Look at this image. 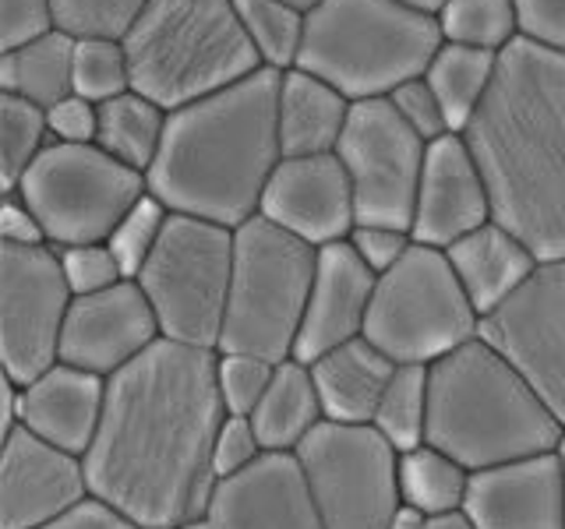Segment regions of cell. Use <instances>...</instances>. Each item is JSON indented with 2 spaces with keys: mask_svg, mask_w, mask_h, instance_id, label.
I'll list each match as a JSON object with an SVG mask.
<instances>
[{
  "mask_svg": "<svg viewBox=\"0 0 565 529\" xmlns=\"http://www.w3.org/2000/svg\"><path fill=\"white\" fill-rule=\"evenodd\" d=\"M216 357V349L159 339L106 378V410L85 452L88 494L141 529L205 519L220 484L212 445L226 417Z\"/></svg>",
  "mask_w": 565,
  "mask_h": 529,
  "instance_id": "obj_1",
  "label": "cell"
},
{
  "mask_svg": "<svg viewBox=\"0 0 565 529\" xmlns=\"http://www.w3.org/2000/svg\"><path fill=\"white\" fill-rule=\"evenodd\" d=\"M463 138L484 173L494 223L541 261L565 258V53L523 35L505 46Z\"/></svg>",
  "mask_w": 565,
  "mask_h": 529,
  "instance_id": "obj_2",
  "label": "cell"
},
{
  "mask_svg": "<svg viewBox=\"0 0 565 529\" xmlns=\"http://www.w3.org/2000/svg\"><path fill=\"white\" fill-rule=\"evenodd\" d=\"M279 82V71L258 67L223 93L173 110L163 149L146 173L149 194L177 216L226 229L255 219L265 184L282 159Z\"/></svg>",
  "mask_w": 565,
  "mask_h": 529,
  "instance_id": "obj_3",
  "label": "cell"
},
{
  "mask_svg": "<svg viewBox=\"0 0 565 529\" xmlns=\"http://www.w3.org/2000/svg\"><path fill=\"white\" fill-rule=\"evenodd\" d=\"M562 434L555 413L481 335L428 367V445L470 473L558 452Z\"/></svg>",
  "mask_w": 565,
  "mask_h": 529,
  "instance_id": "obj_4",
  "label": "cell"
},
{
  "mask_svg": "<svg viewBox=\"0 0 565 529\" xmlns=\"http://www.w3.org/2000/svg\"><path fill=\"white\" fill-rule=\"evenodd\" d=\"M124 50L131 61V88L170 114L262 67L234 0H149Z\"/></svg>",
  "mask_w": 565,
  "mask_h": 529,
  "instance_id": "obj_5",
  "label": "cell"
},
{
  "mask_svg": "<svg viewBox=\"0 0 565 529\" xmlns=\"http://www.w3.org/2000/svg\"><path fill=\"white\" fill-rule=\"evenodd\" d=\"M441 43L438 18L399 0H322L308 14L297 67L326 78L350 102L388 99L428 71Z\"/></svg>",
  "mask_w": 565,
  "mask_h": 529,
  "instance_id": "obj_6",
  "label": "cell"
},
{
  "mask_svg": "<svg viewBox=\"0 0 565 529\" xmlns=\"http://www.w3.org/2000/svg\"><path fill=\"white\" fill-rule=\"evenodd\" d=\"M318 272V247L282 234L269 219L234 229V279L220 335V353H255L262 360H294Z\"/></svg>",
  "mask_w": 565,
  "mask_h": 529,
  "instance_id": "obj_7",
  "label": "cell"
},
{
  "mask_svg": "<svg viewBox=\"0 0 565 529\" xmlns=\"http://www.w3.org/2000/svg\"><path fill=\"white\" fill-rule=\"evenodd\" d=\"M481 335V314L441 247L417 244L375 282L364 339L396 364L431 367Z\"/></svg>",
  "mask_w": 565,
  "mask_h": 529,
  "instance_id": "obj_8",
  "label": "cell"
},
{
  "mask_svg": "<svg viewBox=\"0 0 565 529\" xmlns=\"http://www.w3.org/2000/svg\"><path fill=\"white\" fill-rule=\"evenodd\" d=\"M230 279H234V229L170 212L163 240L156 244L135 282L149 296L163 339L216 349Z\"/></svg>",
  "mask_w": 565,
  "mask_h": 529,
  "instance_id": "obj_9",
  "label": "cell"
},
{
  "mask_svg": "<svg viewBox=\"0 0 565 529\" xmlns=\"http://www.w3.org/2000/svg\"><path fill=\"white\" fill-rule=\"evenodd\" d=\"M14 194L43 223L50 247H75L110 240L120 219L149 194V181L99 145L50 141Z\"/></svg>",
  "mask_w": 565,
  "mask_h": 529,
  "instance_id": "obj_10",
  "label": "cell"
},
{
  "mask_svg": "<svg viewBox=\"0 0 565 529\" xmlns=\"http://www.w3.org/2000/svg\"><path fill=\"white\" fill-rule=\"evenodd\" d=\"M326 529H388L399 498V452L371 423H318L297 449Z\"/></svg>",
  "mask_w": 565,
  "mask_h": 529,
  "instance_id": "obj_11",
  "label": "cell"
},
{
  "mask_svg": "<svg viewBox=\"0 0 565 529\" xmlns=\"http://www.w3.org/2000/svg\"><path fill=\"white\" fill-rule=\"evenodd\" d=\"M71 293L57 247L0 244V360L4 378L29 385L61 360Z\"/></svg>",
  "mask_w": 565,
  "mask_h": 529,
  "instance_id": "obj_12",
  "label": "cell"
},
{
  "mask_svg": "<svg viewBox=\"0 0 565 529\" xmlns=\"http://www.w3.org/2000/svg\"><path fill=\"white\" fill-rule=\"evenodd\" d=\"M335 155L350 173L358 223L411 229L428 141L406 128L393 102H353Z\"/></svg>",
  "mask_w": 565,
  "mask_h": 529,
  "instance_id": "obj_13",
  "label": "cell"
},
{
  "mask_svg": "<svg viewBox=\"0 0 565 529\" xmlns=\"http://www.w3.org/2000/svg\"><path fill=\"white\" fill-rule=\"evenodd\" d=\"M481 339L520 370L565 428V258L541 261L526 287L484 317Z\"/></svg>",
  "mask_w": 565,
  "mask_h": 529,
  "instance_id": "obj_14",
  "label": "cell"
},
{
  "mask_svg": "<svg viewBox=\"0 0 565 529\" xmlns=\"http://www.w3.org/2000/svg\"><path fill=\"white\" fill-rule=\"evenodd\" d=\"M258 216L318 251L350 240L358 226V198L343 159L335 152L282 155L265 184Z\"/></svg>",
  "mask_w": 565,
  "mask_h": 529,
  "instance_id": "obj_15",
  "label": "cell"
},
{
  "mask_svg": "<svg viewBox=\"0 0 565 529\" xmlns=\"http://www.w3.org/2000/svg\"><path fill=\"white\" fill-rule=\"evenodd\" d=\"M159 339L163 328L149 296L135 279H124L114 290L75 296L61 339V360L88 375L114 378Z\"/></svg>",
  "mask_w": 565,
  "mask_h": 529,
  "instance_id": "obj_16",
  "label": "cell"
},
{
  "mask_svg": "<svg viewBox=\"0 0 565 529\" xmlns=\"http://www.w3.org/2000/svg\"><path fill=\"white\" fill-rule=\"evenodd\" d=\"M88 498L85 458L50 445L29 428L4 434L0 452V529H40Z\"/></svg>",
  "mask_w": 565,
  "mask_h": 529,
  "instance_id": "obj_17",
  "label": "cell"
},
{
  "mask_svg": "<svg viewBox=\"0 0 565 529\" xmlns=\"http://www.w3.org/2000/svg\"><path fill=\"white\" fill-rule=\"evenodd\" d=\"M209 529H326L297 452H265L212 490Z\"/></svg>",
  "mask_w": 565,
  "mask_h": 529,
  "instance_id": "obj_18",
  "label": "cell"
},
{
  "mask_svg": "<svg viewBox=\"0 0 565 529\" xmlns=\"http://www.w3.org/2000/svg\"><path fill=\"white\" fill-rule=\"evenodd\" d=\"M491 219V194L467 138L446 134L431 141L428 155H424V173L411 223L414 240L446 251V247L463 240Z\"/></svg>",
  "mask_w": 565,
  "mask_h": 529,
  "instance_id": "obj_19",
  "label": "cell"
},
{
  "mask_svg": "<svg viewBox=\"0 0 565 529\" xmlns=\"http://www.w3.org/2000/svg\"><path fill=\"white\" fill-rule=\"evenodd\" d=\"M463 508L477 529H565V469L558 452L477 469Z\"/></svg>",
  "mask_w": 565,
  "mask_h": 529,
  "instance_id": "obj_20",
  "label": "cell"
},
{
  "mask_svg": "<svg viewBox=\"0 0 565 529\" xmlns=\"http://www.w3.org/2000/svg\"><path fill=\"white\" fill-rule=\"evenodd\" d=\"M375 282L379 276L358 258L350 240L322 247L318 251V272L305 311V325H300L297 335L294 360L311 364L335 346L361 339L367 325L371 296H375Z\"/></svg>",
  "mask_w": 565,
  "mask_h": 529,
  "instance_id": "obj_21",
  "label": "cell"
},
{
  "mask_svg": "<svg viewBox=\"0 0 565 529\" xmlns=\"http://www.w3.org/2000/svg\"><path fill=\"white\" fill-rule=\"evenodd\" d=\"M106 410V378L57 360L40 378L18 385V428L85 458Z\"/></svg>",
  "mask_w": 565,
  "mask_h": 529,
  "instance_id": "obj_22",
  "label": "cell"
},
{
  "mask_svg": "<svg viewBox=\"0 0 565 529\" xmlns=\"http://www.w3.org/2000/svg\"><path fill=\"white\" fill-rule=\"evenodd\" d=\"M446 258L459 282H463L467 296L473 300L481 322L491 311H499L512 293L523 290L526 279L541 264V258L512 229H505L494 219L467 234L463 240H456L452 247H446Z\"/></svg>",
  "mask_w": 565,
  "mask_h": 529,
  "instance_id": "obj_23",
  "label": "cell"
},
{
  "mask_svg": "<svg viewBox=\"0 0 565 529\" xmlns=\"http://www.w3.org/2000/svg\"><path fill=\"white\" fill-rule=\"evenodd\" d=\"M308 367L329 423H371L399 364L361 335L322 353Z\"/></svg>",
  "mask_w": 565,
  "mask_h": 529,
  "instance_id": "obj_24",
  "label": "cell"
},
{
  "mask_svg": "<svg viewBox=\"0 0 565 529\" xmlns=\"http://www.w3.org/2000/svg\"><path fill=\"white\" fill-rule=\"evenodd\" d=\"M350 99L305 67L282 71L279 82V149L282 155L335 152L350 120Z\"/></svg>",
  "mask_w": 565,
  "mask_h": 529,
  "instance_id": "obj_25",
  "label": "cell"
},
{
  "mask_svg": "<svg viewBox=\"0 0 565 529\" xmlns=\"http://www.w3.org/2000/svg\"><path fill=\"white\" fill-rule=\"evenodd\" d=\"M252 423L265 452H297L305 445L318 423H326L311 367L300 360L276 364L273 385L252 413Z\"/></svg>",
  "mask_w": 565,
  "mask_h": 529,
  "instance_id": "obj_26",
  "label": "cell"
},
{
  "mask_svg": "<svg viewBox=\"0 0 565 529\" xmlns=\"http://www.w3.org/2000/svg\"><path fill=\"white\" fill-rule=\"evenodd\" d=\"M0 93L29 99L43 110L71 96L75 93V40L50 29L14 50H0Z\"/></svg>",
  "mask_w": 565,
  "mask_h": 529,
  "instance_id": "obj_27",
  "label": "cell"
},
{
  "mask_svg": "<svg viewBox=\"0 0 565 529\" xmlns=\"http://www.w3.org/2000/svg\"><path fill=\"white\" fill-rule=\"evenodd\" d=\"M170 110L141 93H124L110 102H99V134L96 145L120 159L124 166L149 173L167 138Z\"/></svg>",
  "mask_w": 565,
  "mask_h": 529,
  "instance_id": "obj_28",
  "label": "cell"
},
{
  "mask_svg": "<svg viewBox=\"0 0 565 529\" xmlns=\"http://www.w3.org/2000/svg\"><path fill=\"white\" fill-rule=\"evenodd\" d=\"M494 71H499V53L488 50L441 43V50L435 53L424 78L435 88L441 110L449 117L452 134H463L473 114L481 110V102L494 82Z\"/></svg>",
  "mask_w": 565,
  "mask_h": 529,
  "instance_id": "obj_29",
  "label": "cell"
},
{
  "mask_svg": "<svg viewBox=\"0 0 565 529\" xmlns=\"http://www.w3.org/2000/svg\"><path fill=\"white\" fill-rule=\"evenodd\" d=\"M470 469L459 466L452 455L435 445H417L411 452H399V498L403 505L420 508L424 516L452 511L467 505Z\"/></svg>",
  "mask_w": 565,
  "mask_h": 529,
  "instance_id": "obj_30",
  "label": "cell"
},
{
  "mask_svg": "<svg viewBox=\"0 0 565 529\" xmlns=\"http://www.w3.org/2000/svg\"><path fill=\"white\" fill-rule=\"evenodd\" d=\"M371 428H375L396 452L428 445V367L424 364L396 367L393 381H388V388L382 392Z\"/></svg>",
  "mask_w": 565,
  "mask_h": 529,
  "instance_id": "obj_31",
  "label": "cell"
},
{
  "mask_svg": "<svg viewBox=\"0 0 565 529\" xmlns=\"http://www.w3.org/2000/svg\"><path fill=\"white\" fill-rule=\"evenodd\" d=\"M438 29L446 43L502 53L520 40L516 0H446Z\"/></svg>",
  "mask_w": 565,
  "mask_h": 529,
  "instance_id": "obj_32",
  "label": "cell"
},
{
  "mask_svg": "<svg viewBox=\"0 0 565 529\" xmlns=\"http://www.w3.org/2000/svg\"><path fill=\"white\" fill-rule=\"evenodd\" d=\"M234 8L241 14L247 40L258 50L262 67H273L279 75L297 67L300 46H305L308 14L282 4V0H234Z\"/></svg>",
  "mask_w": 565,
  "mask_h": 529,
  "instance_id": "obj_33",
  "label": "cell"
},
{
  "mask_svg": "<svg viewBox=\"0 0 565 529\" xmlns=\"http://www.w3.org/2000/svg\"><path fill=\"white\" fill-rule=\"evenodd\" d=\"M46 110L29 99L0 93V184L4 194H14L29 166L50 145Z\"/></svg>",
  "mask_w": 565,
  "mask_h": 529,
  "instance_id": "obj_34",
  "label": "cell"
},
{
  "mask_svg": "<svg viewBox=\"0 0 565 529\" xmlns=\"http://www.w3.org/2000/svg\"><path fill=\"white\" fill-rule=\"evenodd\" d=\"M146 8L149 0H53V29L75 43H124Z\"/></svg>",
  "mask_w": 565,
  "mask_h": 529,
  "instance_id": "obj_35",
  "label": "cell"
},
{
  "mask_svg": "<svg viewBox=\"0 0 565 529\" xmlns=\"http://www.w3.org/2000/svg\"><path fill=\"white\" fill-rule=\"evenodd\" d=\"M124 93H131V61L124 43H75V96L99 106Z\"/></svg>",
  "mask_w": 565,
  "mask_h": 529,
  "instance_id": "obj_36",
  "label": "cell"
},
{
  "mask_svg": "<svg viewBox=\"0 0 565 529\" xmlns=\"http://www.w3.org/2000/svg\"><path fill=\"white\" fill-rule=\"evenodd\" d=\"M167 223H170V208L159 202L156 194H146V198H141L128 216L120 219V226L114 229V237L106 244H110L124 279H138V272L146 269V261L152 258L156 244L163 240Z\"/></svg>",
  "mask_w": 565,
  "mask_h": 529,
  "instance_id": "obj_37",
  "label": "cell"
},
{
  "mask_svg": "<svg viewBox=\"0 0 565 529\" xmlns=\"http://www.w3.org/2000/svg\"><path fill=\"white\" fill-rule=\"evenodd\" d=\"M273 375H276V364L255 357V353H220L216 381H220L223 410L230 417H252L258 410L262 396L269 392Z\"/></svg>",
  "mask_w": 565,
  "mask_h": 529,
  "instance_id": "obj_38",
  "label": "cell"
},
{
  "mask_svg": "<svg viewBox=\"0 0 565 529\" xmlns=\"http://www.w3.org/2000/svg\"><path fill=\"white\" fill-rule=\"evenodd\" d=\"M64 279L75 296H93L103 290H114L124 282L120 264L110 251V244H75V247H57Z\"/></svg>",
  "mask_w": 565,
  "mask_h": 529,
  "instance_id": "obj_39",
  "label": "cell"
},
{
  "mask_svg": "<svg viewBox=\"0 0 565 529\" xmlns=\"http://www.w3.org/2000/svg\"><path fill=\"white\" fill-rule=\"evenodd\" d=\"M388 102L396 106V114L403 117V123L411 128L414 134H420L424 141H438V138H446L452 134L449 128V117L446 110H441V102L435 96V88L428 85V78H411V82H403L393 96H388Z\"/></svg>",
  "mask_w": 565,
  "mask_h": 529,
  "instance_id": "obj_40",
  "label": "cell"
},
{
  "mask_svg": "<svg viewBox=\"0 0 565 529\" xmlns=\"http://www.w3.org/2000/svg\"><path fill=\"white\" fill-rule=\"evenodd\" d=\"M265 455L258 431L252 417H223L220 431H216V445H212V466H216V481L244 473L247 466H255Z\"/></svg>",
  "mask_w": 565,
  "mask_h": 529,
  "instance_id": "obj_41",
  "label": "cell"
},
{
  "mask_svg": "<svg viewBox=\"0 0 565 529\" xmlns=\"http://www.w3.org/2000/svg\"><path fill=\"white\" fill-rule=\"evenodd\" d=\"M350 247L358 251V258L367 264L375 276H385L388 269H396L403 261V255L414 247V234L399 226H371V223H358L350 234Z\"/></svg>",
  "mask_w": 565,
  "mask_h": 529,
  "instance_id": "obj_42",
  "label": "cell"
},
{
  "mask_svg": "<svg viewBox=\"0 0 565 529\" xmlns=\"http://www.w3.org/2000/svg\"><path fill=\"white\" fill-rule=\"evenodd\" d=\"M46 123H50V138L53 141H64V145H96L99 106L71 93L61 102L50 106Z\"/></svg>",
  "mask_w": 565,
  "mask_h": 529,
  "instance_id": "obj_43",
  "label": "cell"
},
{
  "mask_svg": "<svg viewBox=\"0 0 565 529\" xmlns=\"http://www.w3.org/2000/svg\"><path fill=\"white\" fill-rule=\"evenodd\" d=\"M53 29V0H0V50H14Z\"/></svg>",
  "mask_w": 565,
  "mask_h": 529,
  "instance_id": "obj_44",
  "label": "cell"
},
{
  "mask_svg": "<svg viewBox=\"0 0 565 529\" xmlns=\"http://www.w3.org/2000/svg\"><path fill=\"white\" fill-rule=\"evenodd\" d=\"M516 14L523 40L565 53V0H516Z\"/></svg>",
  "mask_w": 565,
  "mask_h": 529,
  "instance_id": "obj_45",
  "label": "cell"
},
{
  "mask_svg": "<svg viewBox=\"0 0 565 529\" xmlns=\"http://www.w3.org/2000/svg\"><path fill=\"white\" fill-rule=\"evenodd\" d=\"M40 529H141L138 522H131L124 511H117L114 505H106L96 494H88L78 505H71L67 511H61L57 519L43 522Z\"/></svg>",
  "mask_w": 565,
  "mask_h": 529,
  "instance_id": "obj_46",
  "label": "cell"
},
{
  "mask_svg": "<svg viewBox=\"0 0 565 529\" xmlns=\"http://www.w3.org/2000/svg\"><path fill=\"white\" fill-rule=\"evenodd\" d=\"M0 244H11V247L50 244L43 234V223L35 219V212L18 198V194H4V205H0Z\"/></svg>",
  "mask_w": 565,
  "mask_h": 529,
  "instance_id": "obj_47",
  "label": "cell"
},
{
  "mask_svg": "<svg viewBox=\"0 0 565 529\" xmlns=\"http://www.w3.org/2000/svg\"><path fill=\"white\" fill-rule=\"evenodd\" d=\"M424 529H477V522L470 519L467 508H452V511H438V516H428Z\"/></svg>",
  "mask_w": 565,
  "mask_h": 529,
  "instance_id": "obj_48",
  "label": "cell"
},
{
  "mask_svg": "<svg viewBox=\"0 0 565 529\" xmlns=\"http://www.w3.org/2000/svg\"><path fill=\"white\" fill-rule=\"evenodd\" d=\"M424 522H428V516H424L420 508L414 505H399L393 522H388V529H424Z\"/></svg>",
  "mask_w": 565,
  "mask_h": 529,
  "instance_id": "obj_49",
  "label": "cell"
},
{
  "mask_svg": "<svg viewBox=\"0 0 565 529\" xmlns=\"http://www.w3.org/2000/svg\"><path fill=\"white\" fill-rule=\"evenodd\" d=\"M403 8H414V11H420V14H435L438 18V11L446 8V0H399Z\"/></svg>",
  "mask_w": 565,
  "mask_h": 529,
  "instance_id": "obj_50",
  "label": "cell"
},
{
  "mask_svg": "<svg viewBox=\"0 0 565 529\" xmlns=\"http://www.w3.org/2000/svg\"><path fill=\"white\" fill-rule=\"evenodd\" d=\"M282 4H290V8H297L300 14H311L318 4H322V0H282Z\"/></svg>",
  "mask_w": 565,
  "mask_h": 529,
  "instance_id": "obj_51",
  "label": "cell"
},
{
  "mask_svg": "<svg viewBox=\"0 0 565 529\" xmlns=\"http://www.w3.org/2000/svg\"><path fill=\"white\" fill-rule=\"evenodd\" d=\"M159 529H209L205 522H184V526H159Z\"/></svg>",
  "mask_w": 565,
  "mask_h": 529,
  "instance_id": "obj_52",
  "label": "cell"
},
{
  "mask_svg": "<svg viewBox=\"0 0 565 529\" xmlns=\"http://www.w3.org/2000/svg\"><path fill=\"white\" fill-rule=\"evenodd\" d=\"M558 458H562V469H565V434H562V445H558Z\"/></svg>",
  "mask_w": 565,
  "mask_h": 529,
  "instance_id": "obj_53",
  "label": "cell"
}]
</instances>
